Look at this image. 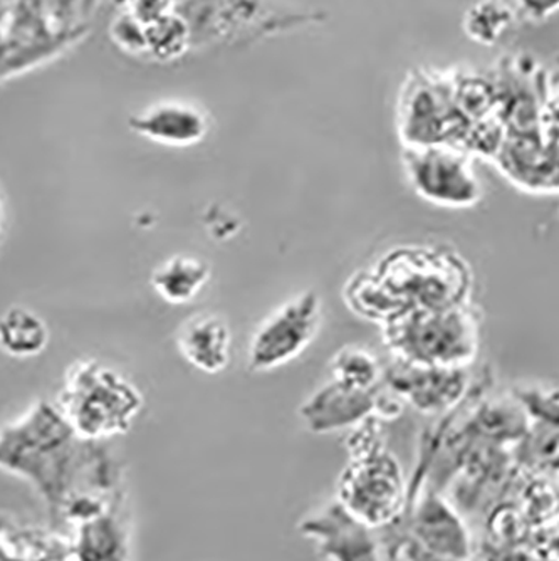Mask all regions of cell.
Returning <instances> with one entry per match:
<instances>
[{
    "instance_id": "obj_1",
    "label": "cell",
    "mask_w": 559,
    "mask_h": 561,
    "mask_svg": "<svg viewBox=\"0 0 559 561\" xmlns=\"http://www.w3.org/2000/svg\"><path fill=\"white\" fill-rule=\"evenodd\" d=\"M0 466L33 484L59 531L126 501L122 468L109 447L79 437L56 403L37 400L2 428Z\"/></svg>"
},
{
    "instance_id": "obj_2",
    "label": "cell",
    "mask_w": 559,
    "mask_h": 561,
    "mask_svg": "<svg viewBox=\"0 0 559 561\" xmlns=\"http://www.w3.org/2000/svg\"><path fill=\"white\" fill-rule=\"evenodd\" d=\"M474 274L459 252L445 245H398L344 285L343 298L363 320L384 327L412 311L472 301Z\"/></svg>"
},
{
    "instance_id": "obj_3",
    "label": "cell",
    "mask_w": 559,
    "mask_h": 561,
    "mask_svg": "<svg viewBox=\"0 0 559 561\" xmlns=\"http://www.w3.org/2000/svg\"><path fill=\"white\" fill-rule=\"evenodd\" d=\"M346 449L350 462L338 479L336 500L369 528H388L406 512L409 486L381 439L380 419L352 428Z\"/></svg>"
},
{
    "instance_id": "obj_4",
    "label": "cell",
    "mask_w": 559,
    "mask_h": 561,
    "mask_svg": "<svg viewBox=\"0 0 559 561\" xmlns=\"http://www.w3.org/2000/svg\"><path fill=\"white\" fill-rule=\"evenodd\" d=\"M481 313L469 301L395 318L381 327V340L395 360L469 368L481 348Z\"/></svg>"
},
{
    "instance_id": "obj_5",
    "label": "cell",
    "mask_w": 559,
    "mask_h": 561,
    "mask_svg": "<svg viewBox=\"0 0 559 561\" xmlns=\"http://www.w3.org/2000/svg\"><path fill=\"white\" fill-rule=\"evenodd\" d=\"M55 403L79 437L104 443L132 428L144 396L113 368L96 360H78L66 371Z\"/></svg>"
},
{
    "instance_id": "obj_6",
    "label": "cell",
    "mask_w": 559,
    "mask_h": 561,
    "mask_svg": "<svg viewBox=\"0 0 559 561\" xmlns=\"http://www.w3.org/2000/svg\"><path fill=\"white\" fill-rule=\"evenodd\" d=\"M397 118L403 147L452 145L466 150L474 130L457 100L450 71L417 69L409 75Z\"/></svg>"
},
{
    "instance_id": "obj_7",
    "label": "cell",
    "mask_w": 559,
    "mask_h": 561,
    "mask_svg": "<svg viewBox=\"0 0 559 561\" xmlns=\"http://www.w3.org/2000/svg\"><path fill=\"white\" fill-rule=\"evenodd\" d=\"M403 170L417 195L445 209H469L479 204L482 185L470 153L452 145L403 147Z\"/></svg>"
},
{
    "instance_id": "obj_8",
    "label": "cell",
    "mask_w": 559,
    "mask_h": 561,
    "mask_svg": "<svg viewBox=\"0 0 559 561\" xmlns=\"http://www.w3.org/2000/svg\"><path fill=\"white\" fill-rule=\"evenodd\" d=\"M321 324L318 293L305 291L262 321L249 345V368L271 371L296 360L315 340Z\"/></svg>"
},
{
    "instance_id": "obj_9",
    "label": "cell",
    "mask_w": 559,
    "mask_h": 561,
    "mask_svg": "<svg viewBox=\"0 0 559 561\" xmlns=\"http://www.w3.org/2000/svg\"><path fill=\"white\" fill-rule=\"evenodd\" d=\"M470 368L432 367L391 358V364L385 367L384 386L417 412L448 415L476 389L477 380Z\"/></svg>"
},
{
    "instance_id": "obj_10",
    "label": "cell",
    "mask_w": 559,
    "mask_h": 561,
    "mask_svg": "<svg viewBox=\"0 0 559 561\" xmlns=\"http://www.w3.org/2000/svg\"><path fill=\"white\" fill-rule=\"evenodd\" d=\"M403 403L381 383L373 390L353 389L331 380L316 390L299 409L306 427L315 434L355 428L369 417L393 419Z\"/></svg>"
},
{
    "instance_id": "obj_11",
    "label": "cell",
    "mask_w": 559,
    "mask_h": 561,
    "mask_svg": "<svg viewBox=\"0 0 559 561\" xmlns=\"http://www.w3.org/2000/svg\"><path fill=\"white\" fill-rule=\"evenodd\" d=\"M298 529L303 537L316 540L321 557L333 561H380L375 529L355 518L338 500L303 519Z\"/></svg>"
},
{
    "instance_id": "obj_12",
    "label": "cell",
    "mask_w": 559,
    "mask_h": 561,
    "mask_svg": "<svg viewBox=\"0 0 559 561\" xmlns=\"http://www.w3.org/2000/svg\"><path fill=\"white\" fill-rule=\"evenodd\" d=\"M543 135V128L505 134L495 156L502 175L529 192L559 191V145Z\"/></svg>"
},
{
    "instance_id": "obj_13",
    "label": "cell",
    "mask_w": 559,
    "mask_h": 561,
    "mask_svg": "<svg viewBox=\"0 0 559 561\" xmlns=\"http://www.w3.org/2000/svg\"><path fill=\"white\" fill-rule=\"evenodd\" d=\"M128 125L135 134L163 147H194L208 134V119L201 110L173 101L129 116Z\"/></svg>"
},
{
    "instance_id": "obj_14",
    "label": "cell",
    "mask_w": 559,
    "mask_h": 561,
    "mask_svg": "<svg viewBox=\"0 0 559 561\" xmlns=\"http://www.w3.org/2000/svg\"><path fill=\"white\" fill-rule=\"evenodd\" d=\"M72 561H129L125 501L72 528Z\"/></svg>"
},
{
    "instance_id": "obj_15",
    "label": "cell",
    "mask_w": 559,
    "mask_h": 561,
    "mask_svg": "<svg viewBox=\"0 0 559 561\" xmlns=\"http://www.w3.org/2000/svg\"><path fill=\"white\" fill-rule=\"evenodd\" d=\"M229 324L219 314H197L186 320L176 335V346L192 367L208 375L226 370L230 364Z\"/></svg>"
},
{
    "instance_id": "obj_16",
    "label": "cell",
    "mask_w": 559,
    "mask_h": 561,
    "mask_svg": "<svg viewBox=\"0 0 559 561\" xmlns=\"http://www.w3.org/2000/svg\"><path fill=\"white\" fill-rule=\"evenodd\" d=\"M0 561H72L71 537L53 526L22 525L2 516Z\"/></svg>"
},
{
    "instance_id": "obj_17",
    "label": "cell",
    "mask_w": 559,
    "mask_h": 561,
    "mask_svg": "<svg viewBox=\"0 0 559 561\" xmlns=\"http://www.w3.org/2000/svg\"><path fill=\"white\" fill-rule=\"evenodd\" d=\"M210 279V264L197 256L170 257L151 273V288L170 305H185L197 298Z\"/></svg>"
},
{
    "instance_id": "obj_18",
    "label": "cell",
    "mask_w": 559,
    "mask_h": 561,
    "mask_svg": "<svg viewBox=\"0 0 559 561\" xmlns=\"http://www.w3.org/2000/svg\"><path fill=\"white\" fill-rule=\"evenodd\" d=\"M417 535L429 551L463 560L469 554V540L459 519L445 504L431 500L417 516Z\"/></svg>"
},
{
    "instance_id": "obj_19",
    "label": "cell",
    "mask_w": 559,
    "mask_h": 561,
    "mask_svg": "<svg viewBox=\"0 0 559 561\" xmlns=\"http://www.w3.org/2000/svg\"><path fill=\"white\" fill-rule=\"evenodd\" d=\"M49 343V328L34 311L14 306L0 321V345L14 358L41 355Z\"/></svg>"
},
{
    "instance_id": "obj_20",
    "label": "cell",
    "mask_w": 559,
    "mask_h": 561,
    "mask_svg": "<svg viewBox=\"0 0 559 561\" xmlns=\"http://www.w3.org/2000/svg\"><path fill=\"white\" fill-rule=\"evenodd\" d=\"M333 380L353 389L373 390L384 383L385 368L377 356L358 345L343 346L330 364Z\"/></svg>"
},
{
    "instance_id": "obj_21",
    "label": "cell",
    "mask_w": 559,
    "mask_h": 561,
    "mask_svg": "<svg viewBox=\"0 0 559 561\" xmlns=\"http://www.w3.org/2000/svg\"><path fill=\"white\" fill-rule=\"evenodd\" d=\"M516 12L504 0H479L464 15V31L476 43L492 46L510 33Z\"/></svg>"
}]
</instances>
